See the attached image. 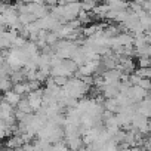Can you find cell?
Here are the masks:
<instances>
[{
  "label": "cell",
  "instance_id": "6da1fadb",
  "mask_svg": "<svg viewBox=\"0 0 151 151\" xmlns=\"http://www.w3.org/2000/svg\"><path fill=\"white\" fill-rule=\"evenodd\" d=\"M64 95H67L68 98L77 101L82 96H85V93L89 89V83L85 77H70L65 80V83L61 86Z\"/></svg>",
  "mask_w": 151,
  "mask_h": 151
},
{
  "label": "cell",
  "instance_id": "5b68a950",
  "mask_svg": "<svg viewBox=\"0 0 151 151\" xmlns=\"http://www.w3.org/2000/svg\"><path fill=\"white\" fill-rule=\"evenodd\" d=\"M14 88V82L11 77H0V91L2 92H8Z\"/></svg>",
  "mask_w": 151,
  "mask_h": 151
},
{
  "label": "cell",
  "instance_id": "7a4b0ae2",
  "mask_svg": "<svg viewBox=\"0 0 151 151\" xmlns=\"http://www.w3.org/2000/svg\"><path fill=\"white\" fill-rule=\"evenodd\" d=\"M27 101L33 111H40L43 107V91L42 89L31 91L30 93H27Z\"/></svg>",
  "mask_w": 151,
  "mask_h": 151
},
{
  "label": "cell",
  "instance_id": "277c9868",
  "mask_svg": "<svg viewBox=\"0 0 151 151\" xmlns=\"http://www.w3.org/2000/svg\"><path fill=\"white\" fill-rule=\"evenodd\" d=\"M8 104H11L12 107H17L18 104H19V101L22 99V96L19 95V93H17L14 89H11V91H8V92H5V98H3Z\"/></svg>",
  "mask_w": 151,
  "mask_h": 151
},
{
  "label": "cell",
  "instance_id": "3957f363",
  "mask_svg": "<svg viewBox=\"0 0 151 151\" xmlns=\"http://www.w3.org/2000/svg\"><path fill=\"white\" fill-rule=\"evenodd\" d=\"M136 111L141 113L142 116H145L147 119H151V98H144L142 101H139L136 104Z\"/></svg>",
  "mask_w": 151,
  "mask_h": 151
}]
</instances>
